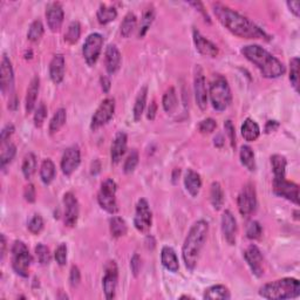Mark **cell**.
I'll return each instance as SVG.
<instances>
[{"label": "cell", "mask_w": 300, "mask_h": 300, "mask_svg": "<svg viewBox=\"0 0 300 300\" xmlns=\"http://www.w3.org/2000/svg\"><path fill=\"white\" fill-rule=\"evenodd\" d=\"M209 95H210L212 107L218 111L225 110L232 101L230 86L223 77H217L211 81Z\"/></svg>", "instance_id": "cell-5"}, {"label": "cell", "mask_w": 300, "mask_h": 300, "mask_svg": "<svg viewBox=\"0 0 300 300\" xmlns=\"http://www.w3.org/2000/svg\"><path fill=\"white\" fill-rule=\"evenodd\" d=\"M97 20L101 25H107L111 23L116 19L117 17V11L113 6H107V5H101L97 10L96 13Z\"/></svg>", "instance_id": "cell-31"}, {"label": "cell", "mask_w": 300, "mask_h": 300, "mask_svg": "<svg viewBox=\"0 0 300 300\" xmlns=\"http://www.w3.org/2000/svg\"><path fill=\"white\" fill-rule=\"evenodd\" d=\"M67 120V114H66V109L64 108H60L55 111L54 116L52 117V120L49 122V133L50 134H55L59 132V130L64 127V125L66 124Z\"/></svg>", "instance_id": "cell-36"}, {"label": "cell", "mask_w": 300, "mask_h": 300, "mask_svg": "<svg viewBox=\"0 0 300 300\" xmlns=\"http://www.w3.org/2000/svg\"><path fill=\"white\" fill-rule=\"evenodd\" d=\"M103 46V37L99 33H92L87 37L86 41L84 43V57L88 66H94L99 59L101 50Z\"/></svg>", "instance_id": "cell-8"}, {"label": "cell", "mask_w": 300, "mask_h": 300, "mask_svg": "<svg viewBox=\"0 0 300 300\" xmlns=\"http://www.w3.org/2000/svg\"><path fill=\"white\" fill-rule=\"evenodd\" d=\"M244 258L250 266L252 273L257 277H262L264 274V258L259 249L256 245H250L244 252Z\"/></svg>", "instance_id": "cell-16"}, {"label": "cell", "mask_w": 300, "mask_h": 300, "mask_svg": "<svg viewBox=\"0 0 300 300\" xmlns=\"http://www.w3.org/2000/svg\"><path fill=\"white\" fill-rule=\"evenodd\" d=\"M184 186H186L187 191L191 196L196 197L202 187V179L200 173L191 170V169H188L186 177H184Z\"/></svg>", "instance_id": "cell-25"}, {"label": "cell", "mask_w": 300, "mask_h": 300, "mask_svg": "<svg viewBox=\"0 0 300 300\" xmlns=\"http://www.w3.org/2000/svg\"><path fill=\"white\" fill-rule=\"evenodd\" d=\"M24 197L28 203H34L35 202V188L33 184H28V186L25 188L24 191Z\"/></svg>", "instance_id": "cell-56"}, {"label": "cell", "mask_w": 300, "mask_h": 300, "mask_svg": "<svg viewBox=\"0 0 300 300\" xmlns=\"http://www.w3.org/2000/svg\"><path fill=\"white\" fill-rule=\"evenodd\" d=\"M203 298L210 300H227L231 298V294L227 287L224 285H214L205 290Z\"/></svg>", "instance_id": "cell-29"}, {"label": "cell", "mask_w": 300, "mask_h": 300, "mask_svg": "<svg viewBox=\"0 0 300 300\" xmlns=\"http://www.w3.org/2000/svg\"><path fill=\"white\" fill-rule=\"evenodd\" d=\"M273 191L278 196L292 202L294 204H299V187L298 184L290 182L286 178H274L273 179Z\"/></svg>", "instance_id": "cell-11"}, {"label": "cell", "mask_w": 300, "mask_h": 300, "mask_svg": "<svg viewBox=\"0 0 300 300\" xmlns=\"http://www.w3.org/2000/svg\"><path fill=\"white\" fill-rule=\"evenodd\" d=\"M208 232L209 224L203 219L195 222L190 227L182 248L183 260L188 270L194 271L196 267L200 254L204 247L205 241H207Z\"/></svg>", "instance_id": "cell-3"}, {"label": "cell", "mask_w": 300, "mask_h": 300, "mask_svg": "<svg viewBox=\"0 0 300 300\" xmlns=\"http://www.w3.org/2000/svg\"><path fill=\"white\" fill-rule=\"evenodd\" d=\"M117 279H118V272L116 263L114 260H110L104 266V276L102 279V286L103 292L107 299H113L115 297V292H116L117 286Z\"/></svg>", "instance_id": "cell-12"}, {"label": "cell", "mask_w": 300, "mask_h": 300, "mask_svg": "<svg viewBox=\"0 0 300 300\" xmlns=\"http://www.w3.org/2000/svg\"><path fill=\"white\" fill-rule=\"evenodd\" d=\"M81 162V154L78 147H70L65 150L61 158V170L66 176H71L77 170Z\"/></svg>", "instance_id": "cell-15"}, {"label": "cell", "mask_w": 300, "mask_h": 300, "mask_svg": "<svg viewBox=\"0 0 300 300\" xmlns=\"http://www.w3.org/2000/svg\"><path fill=\"white\" fill-rule=\"evenodd\" d=\"M39 89H40V79L38 77H34L32 79L30 87L27 89V95H26V113L30 114L32 110L34 109L35 103H37Z\"/></svg>", "instance_id": "cell-27"}, {"label": "cell", "mask_w": 300, "mask_h": 300, "mask_svg": "<svg viewBox=\"0 0 300 300\" xmlns=\"http://www.w3.org/2000/svg\"><path fill=\"white\" fill-rule=\"evenodd\" d=\"M115 196H116V183L111 178H108L101 184V189L97 195V202L100 207L108 214L114 215L118 210Z\"/></svg>", "instance_id": "cell-7"}, {"label": "cell", "mask_w": 300, "mask_h": 300, "mask_svg": "<svg viewBox=\"0 0 300 300\" xmlns=\"http://www.w3.org/2000/svg\"><path fill=\"white\" fill-rule=\"evenodd\" d=\"M222 231L224 238L230 245L236 244L237 236V222L231 211L226 210L222 216Z\"/></svg>", "instance_id": "cell-20"}, {"label": "cell", "mask_w": 300, "mask_h": 300, "mask_svg": "<svg viewBox=\"0 0 300 300\" xmlns=\"http://www.w3.org/2000/svg\"><path fill=\"white\" fill-rule=\"evenodd\" d=\"M271 164H272V170L274 178H285V171H286V158L281 155H273L271 157Z\"/></svg>", "instance_id": "cell-33"}, {"label": "cell", "mask_w": 300, "mask_h": 300, "mask_svg": "<svg viewBox=\"0 0 300 300\" xmlns=\"http://www.w3.org/2000/svg\"><path fill=\"white\" fill-rule=\"evenodd\" d=\"M14 84V75L12 64L6 54H4L2 60V67H0V88L4 95L7 93H11Z\"/></svg>", "instance_id": "cell-17"}, {"label": "cell", "mask_w": 300, "mask_h": 300, "mask_svg": "<svg viewBox=\"0 0 300 300\" xmlns=\"http://www.w3.org/2000/svg\"><path fill=\"white\" fill-rule=\"evenodd\" d=\"M28 230L30 232L33 234H38L41 232V230L43 229V219L40 215H34L32 217L30 222H28Z\"/></svg>", "instance_id": "cell-49"}, {"label": "cell", "mask_w": 300, "mask_h": 300, "mask_svg": "<svg viewBox=\"0 0 300 300\" xmlns=\"http://www.w3.org/2000/svg\"><path fill=\"white\" fill-rule=\"evenodd\" d=\"M154 18H155L154 9H148L146 12L143 13L142 20H141V28H140V32H139V37L140 38H143L144 35H146L147 31L149 30L151 24H153Z\"/></svg>", "instance_id": "cell-44"}, {"label": "cell", "mask_w": 300, "mask_h": 300, "mask_svg": "<svg viewBox=\"0 0 300 300\" xmlns=\"http://www.w3.org/2000/svg\"><path fill=\"white\" fill-rule=\"evenodd\" d=\"M35 169H37V157L34 154H27L23 162V173L25 178L30 179L34 175Z\"/></svg>", "instance_id": "cell-39"}, {"label": "cell", "mask_w": 300, "mask_h": 300, "mask_svg": "<svg viewBox=\"0 0 300 300\" xmlns=\"http://www.w3.org/2000/svg\"><path fill=\"white\" fill-rule=\"evenodd\" d=\"M66 71V63L63 54H55L49 64V77L54 84L59 85L63 82Z\"/></svg>", "instance_id": "cell-22"}, {"label": "cell", "mask_w": 300, "mask_h": 300, "mask_svg": "<svg viewBox=\"0 0 300 300\" xmlns=\"http://www.w3.org/2000/svg\"><path fill=\"white\" fill-rule=\"evenodd\" d=\"M17 148L13 143H4L2 155H0V167L4 169L7 164H10L16 156Z\"/></svg>", "instance_id": "cell-38"}, {"label": "cell", "mask_w": 300, "mask_h": 300, "mask_svg": "<svg viewBox=\"0 0 300 300\" xmlns=\"http://www.w3.org/2000/svg\"><path fill=\"white\" fill-rule=\"evenodd\" d=\"M127 134L124 132H118L115 136L114 142L111 144V150H110V156H111V162L114 164H117L118 162L121 161V158L124 157L126 153V149H127Z\"/></svg>", "instance_id": "cell-23"}, {"label": "cell", "mask_w": 300, "mask_h": 300, "mask_svg": "<svg viewBox=\"0 0 300 300\" xmlns=\"http://www.w3.org/2000/svg\"><path fill=\"white\" fill-rule=\"evenodd\" d=\"M104 63H106V70L108 74L113 75L120 70L121 67V53L117 49L115 45H109L106 49V57H104Z\"/></svg>", "instance_id": "cell-24"}, {"label": "cell", "mask_w": 300, "mask_h": 300, "mask_svg": "<svg viewBox=\"0 0 300 300\" xmlns=\"http://www.w3.org/2000/svg\"><path fill=\"white\" fill-rule=\"evenodd\" d=\"M32 263V257L26 244L21 241L14 242L12 247V267L17 274L26 278L28 277V269Z\"/></svg>", "instance_id": "cell-6"}, {"label": "cell", "mask_w": 300, "mask_h": 300, "mask_svg": "<svg viewBox=\"0 0 300 300\" xmlns=\"http://www.w3.org/2000/svg\"><path fill=\"white\" fill-rule=\"evenodd\" d=\"M156 113H157V104H156V102H155V101H153L149 106V108H148V114H147L148 120L153 121L155 116H156Z\"/></svg>", "instance_id": "cell-58"}, {"label": "cell", "mask_w": 300, "mask_h": 300, "mask_svg": "<svg viewBox=\"0 0 300 300\" xmlns=\"http://www.w3.org/2000/svg\"><path fill=\"white\" fill-rule=\"evenodd\" d=\"M81 280V273L80 270H79L78 266H72L71 269V274H70V281L71 285L73 287H77L79 284H80Z\"/></svg>", "instance_id": "cell-53"}, {"label": "cell", "mask_w": 300, "mask_h": 300, "mask_svg": "<svg viewBox=\"0 0 300 300\" xmlns=\"http://www.w3.org/2000/svg\"><path fill=\"white\" fill-rule=\"evenodd\" d=\"M260 129L259 126L252 120V118H247L242 126V135L249 142H254L259 137Z\"/></svg>", "instance_id": "cell-30"}, {"label": "cell", "mask_w": 300, "mask_h": 300, "mask_svg": "<svg viewBox=\"0 0 300 300\" xmlns=\"http://www.w3.org/2000/svg\"><path fill=\"white\" fill-rule=\"evenodd\" d=\"M47 116V108L45 106V103H40L37 108V110H35V114H34V125L35 127L40 128L41 126L43 125V121H45V118Z\"/></svg>", "instance_id": "cell-50"}, {"label": "cell", "mask_w": 300, "mask_h": 300, "mask_svg": "<svg viewBox=\"0 0 300 300\" xmlns=\"http://www.w3.org/2000/svg\"><path fill=\"white\" fill-rule=\"evenodd\" d=\"M136 16L132 12H129L127 16L125 17L124 21L121 23V34L125 38H128L130 34L133 33V31L136 28Z\"/></svg>", "instance_id": "cell-41"}, {"label": "cell", "mask_w": 300, "mask_h": 300, "mask_svg": "<svg viewBox=\"0 0 300 300\" xmlns=\"http://www.w3.org/2000/svg\"><path fill=\"white\" fill-rule=\"evenodd\" d=\"M242 53L260 71L263 77L277 79L285 73V66L280 60L267 52L259 45H248L242 48Z\"/></svg>", "instance_id": "cell-2"}, {"label": "cell", "mask_w": 300, "mask_h": 300, "mask_svg": "<svg viewBox=\"0 0 300 300\" xmlns=\"http://www.w3.org/2000/svg\"><path fill=\"white\" fill-rule=\"evenodd\" d=\"M162 104H163L164 110L167 113H172L177 107V96L175 88H169L167 92L164 93L163 100H162Z\"/></svg>", "instance_id": "cell-40"}, {"label": "cell", "mask_w": 300, "mask_h": 300, "mask_svg": "<svg viewBox=\"0 0 300 300\" xmlns=\"http://www.w3.org/2000/svg\"><path fill=\"white\" fill-rule=\"evenodd\" d=\"M35 255H37L38 262L41 264V265H47L50 262V254L48 248L43 244H38L35 247Z\"/></svg>", "instance_id": "cell-47"}, {"label": "cell", "mask_w": 300, "mask_h": 300, "mask_svg": "<svg viewBox=\"0 0 300 300\" xmlns=\"http://www.w3.org/2000/svg\"><path fill=\"white\" fill-rule=\"evenodd\" d=\"M290 81L294 89L298 92V85H299V59L293 57L290 63Z\"/></svg>", "instance_id": "cell-45"}, {"label": "cell", "mask_w": 300, "mask_h": 300, "mask_svg": "<svg viewBox=\"0 0 300 300\" xmlns=\"http://www.w3.org/2000/svg\"><path fill=\"white\" fill-rule=\"evenodd\" d=\"M151 220H153V216H151L149 204L144 198H141L136 204L135 218H134L135 227L141 232H147L151 227Z\"/></svg>", "instance_id": "cell-13"}, {"label": "cell", "mask_w": 300, "mask_h": 300, "mask_svg": "<svg viewBox=\"0 0 300 300\" xmlns=\"http://www.w3.org/2000/svg\"><path fill=\"white\" fill-rule=\"evenodd\" d=\"M43 35V25L40 20H34L28 28L27 38L32 42H38Z\"/></svg>", "instance_id": "cell-43"}, {"label": "cell", "mask_w": 300, "mask_h": 300, "mask_svg": "<svg viewBox=\"0 0 300 300\" xmlns=\"http://www.w3.org/2000/svg\"><path fill=\"white\" fill-rule=\"evenodd\" d=\"M65 204V224L73 227L79 218V203L73 193H67L64 196Z\"/></svg>", "instance_id": "cell-18"}, {"label": "cell", "mask_w": 300, "mask_h": 300, "mask_svg": "<svg viewBox=\"0 0 300 300\" xmlns=\"http://www.w3.org/2000/svg\"><path fill=\"white\" fill-rule=\"evenodd\" d=\"M101 86H102V89L104 93H108L110 89V80L106 77L101 78Z\"/></svg>", "instance_id": "cell-60"}, {"label": "cell", "mask_w": 300, "mask_h": 300, "mask_svg": "<svg viewBox=\"0 0 300 300\" xmlns=\"http://www.w3.org/2000/svg\"><path fill=\"white\" fill-rule=\"evenodd\" d=\"M241 162L248 170L255 171L256 170V161L255 154L251 147L243 146L241 149Z\"/></svg>", "instance_id": "cell-37"}, {"label": "cell", "mask_w": 300, "mask_h": 300, "mask_svg": "<svg viewBox=\"0 0 300 300\" xmlns=\"http://www.w3.org/2000/svg\"><path fill=\"white\" fill-rule=\"evenodd\" d=\"M161 260H162V265H163L168 271H170V272H173V273H176L177 271H178L179 263H178V259H177L176 252L173 251V249L169 247H164L162 249Z\"/></svg>", "instance_id": "cell-26"}, {"label": "cell", "mask_w": 300, "mask_h": 300, "mask_svg": "<svg viewBox=\"0 0 300 300\" xmlns=\"http://www.w3.org/2000/svg\"><path fill=\"white\" fill-rule=\"evenodd\" d=\"M6 252V238L4 234H2V258L5 257Z\"/></svg>", "instance_id": "cell-62"}, {"label": "cell", "mask_w": 300, "mask_h": 300, "mask_svg": "<svg viewBox=\"0 0 300 300\" xmlns=\"http://www.w3.org/2000/svg\"><path fill=\"white\" fill-rule=\"evenodd\" d=\"M14 133V127L12 125H7L5 128L3 129L2 132V143H6V141L12 136V134Z\"/></svg>", "instance_id": "cell-57"}, {"label": "cell", "mask_w": 300, "mask_h": 300, "mask_svg": "<svg viewBox=\"0 0 300 300\" xmlns=\"http://www.w3.org/2000/svg\"><path fill=\"white\" fill-rule=\"evenodd\" d=\"M64 10L59 3L49 4L46 10L47 25L52 32H57L63 26L64 23Z\"/></svg>", "instance_id": "cell-19"}, {"label": "cell", "mask_w": 300, "mask_h": 300, "mask_svg": "<svg viewBox=\"0 0 300 300\" xmlns=\"http://www.w3.org/2000/svg\"><path fill=\"white\" fill-rule=\"evenodd\" d=\"M54 177H55V165H54L53 161L47 158L42 162L41 168H40V178L43 184L48 186L53 182Z\"/></svg>", "instance_id": "cell-32"}, {"label": "cell", "mask_w": 300, "mask_h": 300, "mask_svg": "<svg viewBox=\"0 0 300 300\" xmlns=\"http://www.w3.org/2000/svg\"><path fill=\"white\" fill-rule=\"evenodd\" d=\"M217 127V124L214 118H205V120L201 121V124L198 125V130L202 134H210L214 132Z\"/></svg>", "instance_id": "cell-52"}, {"label": "cell", "mask_w": 300, "mask_h": 300, "mask_svg": "<svg viewBox=\"0 0 300 300\" xmlns=\"http://www.w3.org/2000/svg\"><path fill=\"white\" fill-rule=\"evenodd\" d=\"M263 229L260 226V224L256 220H251V222L248 223L247 226V236L249 239H258L262 236Z\"/></svg>", "instance_id": "cell-48"}, {"label": "cell", "mask_w": 300, "mask_h": 300, "mask_svg": "<svg viewBox=\"0 0 300 300\" xmlns=\"http://www.w3.org/2000/svg\"><path fill=\"white\" fill-rule=\"evenodd\" d=\"M300 283L294 278H283L260 287V297L270 300H285L299 297Z\"/></svg>", "instance_id": "cell-4"}, {"label": "cell", "mask_w": 300, "mask_h": 300, "mask_svg": "<svg viewBox=\"0 0 300 300\" xmlns=\"http://www.w3.org/2000/svg\"><path fill=\"white\" fill-rule=\"evenodd\" d=\"M194 89H195V99H196L197 106L202 110L207 109L208 106V90H207V82L202 68L200 66L196 67V73H195L194 80Z\"/></svg>", "instance_id": "cell-14"}, {"label": "cell", "mask_w": 300, "mask_h": 300, "mask_svg": "<svg viewBox=\"0 0 300 300\" xmlns=\"http://www.w3.org/2000/svg\"><path fill=\"white\" fill-rule=\"evenodd\" d=\"M238 210L242 216H250L256 210L257 207V195L254 184L248 183L243 189H242L239 196L237 200Z\"/></svg>", "instance_id": "cell-9"}, {"label": "cell", "mask_w": 300, "mask_h": 300, "mask_svg": "<svg viewBox=\"0 0 300 300\" xmlns=\"http://www.w3.org/2000/svg\"><path fill=\"white\" fill-rule=\"evenodd\" d=\"M81 35V26L79 21H72L70 26L67 28L66 34H65V40L68 43L73 45V43L77 42L79 39H80Z\"/></svg>", "instance_id": "cell-42"}, {"label": "cell", "mask_w": 300, "mask_h": 300, "mask_svg": "<svg viewBox=\"0 0 300 300\" xmlns=\"http://www.w3.org/2000/svg\"><path fill=\"white\" fill-rule=\"evenodd\" d=\"M278 122L277 121H269L266 124V128H265V130H266V133H271V132H274V130H276L277 128H278Z\"/></svg>", "instance_id": "cell-61"}, {"label": "cell", "mask_w": 300, "mask_h": 300, "mask_svg": "<svg viewBox=\"0 0 300 300\" xmlns=\"http://www.w3.org/2000/svg\"><path fill=\"white\" fill-rule=\"evenodd\" d=\"M115 113V100L111 97L103 100L101 104L97 108L95 113L93 115L92 124H90V128L92 130H97L101 127H103L104 125L108 124L110 121V118L113 117Z\"/></svg>", "instance_id": "cell-10"}, {"label": "cell", "mask_w": 300, "mask_h": 300, "mask_svg": "<svg viewBox=\"0 0 300 300\" xmlns=\"http://www.w3.org/2000/svg\"><path fill=\"white\" fill-rule=\"evenodd\" d=\"M194 42L195 46H196V49L202 55L210 57H216L218 55V48H217L215 43L203 37L197 30H194Z\"/></svg>", "instance_id": "cell-21"}, {"label": "cell", "mask_w": 300, "mask_h": 300, "mask_svg": "<svg viewBox=\"0 0 300 300\" xmlns=\"http://www.w3.org/2000/svg\"><path fill=\"white\" fill-rule=\"evenodd\" d=\"M224 128H225V132L230 139V143L232 147H236V133H234V127L232 122L227 120L225 124H224Z\"/></svg>", "instance_id": "cell-54"}, {"label": "cell", "mask_w": 300, "mask_h": 300, "mask_svg": "<svg viewBox=\"0 0 300 300\" xmlns=\"http://www.w3.org/2000/svg\"><path fill=\"white\" fill-rule=\"evenodd\" d=\"M214 12L219 23L237 37L243 39H266V40L269 39L265 32L257 25L222 4L214 5Z\"/></svg>", "instance_id": "cell-1"}, {"label": "cell", "mask_w": 300, "mask_h": 300, "mask_svg": "<svg viewBox=\"0 0 300 300\" xmlns=\"http://www.w3.org/2000/svg\"><path fill=\"white\" fill-rule=\"evenodd\" d=\"M130 269H132V272L134 276L135 277L139 276V273L141 271V258L137 254L134 255L132 260H130Z\"/></svg>", "instance_id": "cell-55"}, {"label": "cell", "mask_w": 300, "mask_h": 300, "mask_svg": "<svg viewBox=\"0 0 300 300\" xmlns=\"http://www.w3.org/2000/svg\"><path fill=\"white\" fill-rule=\"evenodd\" d=\"M210 202L215 210L222 209L224 204V193H223L222 187H220V184L218 182H214L211 184Z\"/></svg>", "instance_id": "cell-34"}, {"label": "cell", "mask_w": 300, "mask_h": 300, "mask_svg": "<svg viewBox=\"0 0 300 300\" xmlns=\"http://www.w3.org/2000/svg\"><path fill=\"white\" fill-rule=\"evenodd\" d=\"M287 6L295 17H299V14H300V3L299 2H287Z\"/></svg>", "instance_id": "cell-59"}, {"label": "cell", "mask_w": 300, "mask_h": 300, "mask_svg": "<svg viewBox=\"0 0 300 300\" xmlns=\"http://www.w3.org/2000/svg\"><path fill=\"white\" fill-rule=\"evenodd\" d=\"M137 164H139V153H137V150L134 149L130 151L127 156V160H126L124 165V171L126 173H132L135 170Z\"/></svg>", "instance_id": "cell-46"}, {"label": "cell", "mask_w": 300, "mask_h": 300, "mask_svg": "<svg viewBox=\"0 0 300 300\" xmlns=\"http://www.w3.org/2000/svg\"><path fill=\"white\" fill-rule=\"evenodd\" d=\"M147 95H148V87L144 86V87H142V88H141L139 94H137L135 104H134L133 115H134V120H135L136 122L140 121L141 117H142L144 108H146Z\"/></svg>", "instance_id": "cell-28"}, {"label": "cell", "mask_w": 300, "mask_h": 300, "mask_svg": "<svg viewBox=\"0 0 300 300\" xmlns=\"http://www.w3.org/2000/svg\"><path fill=\"white\" fill-rule=\"evenodd\" d=\"M54 256H55L56 263L59 264L60 266L66 265V263H67V247H66V244L61 243L59 247L56 248L55 255H54Z\"/></svg>", "instance_id": "cell-51"}, {"label": "cell", "mask_w": 300, "mask_h": 300, "mask_svg": "<svg viewBox=\"0 0 300 300\" xmlns=\"http://www.w3.org/2000/svg\"><path fill=\"white\" fill-rule=\"evenodd\" d=\"M109 226H110L111 236L115 238L122 237L127 233V224H126L125 219H122L121 217H117V216L111 217L109 220Z\"/></svg>", "instance_id": "cell-35"}]
</instances>
